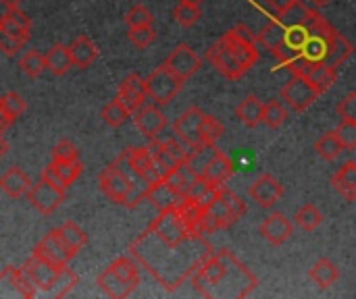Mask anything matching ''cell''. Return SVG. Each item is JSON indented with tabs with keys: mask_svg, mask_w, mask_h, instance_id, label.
<instances>
[{
	"mask_svg": "<svg viewBox=\"0 0 356 299\" xmlns=\"http://www.w3.org/2000/svg\"><path fill=\"white\" fill-rule=\"evenodd\" d=\"M2 298H21L19 283H17V268L6 266L0 273V299Z\"/></svg>",
	"mask_w": 356,
	"mask_h": 299,
	"instance_id": "cell-44",
	"label": "cell"
},
{
	"mask_svg": "<svg viewBox=\"0 0 356 299\" xmlns=\"http://www.w3.org/2000/svg\"><path fill=\"white\" fill-rule=\"evenodd\" d=\"M280 94H282V102H286V106H290V108L296 110V112L307 110V108L313 106L315 100L321 96V94L311 85V81H309L307 77L296 75V73L284 83V87H282Z\"/></svg>",
	"mask_w": 356,
	"mask_h": 299,
	"instance_id": "cell-5",
	"label": "cell"
},
{
	"mask_svg": "<svg viewBox=\"0 0 356 299\" xmlns=\"http://www.w3.org/2000/svg\"><path fill=\"white\" fill-rule=\"evenodd\" d=\"M21 48H23V42H21V40L13 37L10 33H6V31L0 29V52H2V54L15 56Z\"/></svg>",
	"mask_w": 356,
	"mask_h": 299,
	"instance_id": "cell-55",
	"label": "cell"
},
{
	"mask_svg": "<svg viewBox=\"0 0 356 299\" xmlns=\"http://www.w3.org/2000/svg\"><path fill=\"white\" fill-rule=\"evenodd\" d=\"M273 56H275V60H277V67H290V65L300 56V52L294 50V48H290V46L284 42V44H280V46L273 50Z\"/></svg>",
	"mask_w": 356,
	"mask_h": 299,
	"instance_id": "cell-54",
	"label": "cell"
},
{
	"mask_svg": "<svg viewBox=\"0 0 356 299\" xmlns=\"http://www.w3.org/2000/svg\"><path fill=\"white\" fill-rule=\"evenodd\" d=\"M342 150H344V148H342V144L338 142V137H336L334 131L319 135V139L315 142V152H317V156L323 158V160H327V162L336 160V158L342 154Z\"/></svg>",
	"mask_w": 356,
	"mask_h": 299,
	"instance_id": "cell-33",
	"label": "cell"
},
{
	"mask_svg": "<svg viewBox=\"0 0 356 299\" xmlns=\"http://www.w3.org/2000/svg\"><path fill=\"white\" fill-rule=\"evenodd\" d=\"M336 112L342 121H356V92H350L344 100H340Z\"/></svg>",
	"mask_w": 356,
	"mask_h": 299,
	"instance_id": "cell-53",
	"label": "cell"
},
{
	"mask_svg": "<svg viewBox=\"0 0 356 299\" xmlns=\"http://www.w3.org/2000/svg\"><path fill=\"white\" fill-rule=\"evenodd\" d=\"M221 40H223V44L227 46V50L236 56V60H238L244 69L250 71L252 65L259 60L257 35H254V31H252L248 25H244V23L236 25L234 29L225 31V33L221 35Z\"/></svg>",
	"mask_w": 356,
	"mask_h": 299,
	"instance_id": "cell-3",
	"label": "cell"
},
{
	"mask_svg": "<svg viewBox=\"0 0 356 299\" xmlns=\"http://www.w3.org/2000/svg\"><path fill=\"white\" fill-rule=\"evenodd\" d=\"M163 65H165L173 75H177V77L186 83L192 75L198 73V69L202 67V58H200L198 52H196L194 48H190L188 44H177V46L169 52V56L165 58Z\"/></svg>",
	"mask_w": 356,
	"mask_h": 299,
	"instance_id": "cell-6",
	"label": "cell"
},
{
	"mask_svg": "<svg viewBox=\"0 0 356 299\" xmlns=\"http://www.w3.org/2000/svg\"><path fill=\"white\" fill-rule=\"evenodd\" d=\"M77 283H79V277L69 268V264H65V266H60V273H58V277H56V281H54V285L50 289V296L65 298L67 293H71L75 289Z\"/></svg>",
	"mask_w": 356,
	"mask_h": 299,
	"instance_id": "cell-38",
	"label": "cell"
},
{
	"mask_svg": "<svg viewBox=\"0 0 356 299\" xmlns=\"http://www.w3.org/2000/svg\"><path fill=\"white\" fill-rule=\"evenodd\" d=\"M10 125H13V121L6 117V112H4V108H2V104H0V135H2Z\"/></svg>",
	"mask_w": 356,
	"mask_h": 299,
	"instance_id": "cell-57",
	"label": "cell"
},
{
	"mask_svg": "<svg viewBox=\"0 0 356 299\" xmlns=\"http://www.w3.org/2000/svg\"><path fill=\"white\" fill-rule=\"evenodd\" d=\"M29 187H31V181H29V177L19 166H10L6 173L0 175V189L10 200L23 198L29 191Z\"/></svg>",
	"mask_w": 356,
	"mask_h": 299,
	"instance_id": "cell-19",
	"label": "cell"
},
{
	"mask_svg": "<svg viewBox=\"0 0 356 299\" xmlns=\"http://www.w3.org/2000/svg\"><path fill=\"white\" fill-rule=\"evenodd\" d=\"M225 133V127L221 121L213 114H202L200 119V137L202 144H217V139Z\"/></svg>",
	"mask_w": 356,
	"mask_h": 299,
	"instance_id": "cell-40",
	"label": "cell"
},
{
	"mask_svg": "<svg viewBox=\"0 0 356 299\" xmlns=\"http://www.w3.org/2000/svg\"><path fill=\"white\" fill-rule=\"evenodd\" d=\"M48 166L52 169V173L60 179V183L65 187H69L73 181H77L79 175L83 173V164L79 162V158L77 160H52Z\"/></svg>",
	"mask_w": 356,
	"mask_h": 299,
	"instance_id": "cell-30",
	"label": "cell"
},
{
	"mask_svg": "<svg viewBox=\"0 0 356 299\" xmlns=\"http://www.w3.org/2000/svg\"><path fill=\"white\" fill-rule=\"evenodd\" d=\"M44 65H46V69H48L54 77L67 75L69 69L73 67L71 56H69V48H67L65 44L52 46V48L44 54Z\"/></svg>",
	"mask_w": 356,
	"mask_h": 299,
	"instance_id": "cell-28",
	"label": "cell"
},
{
	"mask_svg": "<svg viewBox=\"0 0 356 299\" xmlns=\"http://www.w3.org/2000/svg\"><path fill=\"white\" fill-rule=\"evenodd\" d=\"M134 123H136V129L144 137L154 139L167 127V117L161 110V106H156V104H144L142 108H138L134 112Z\"/></svg>",
	"mask_w": 356,
	"mask_h": 299,
	"instance_id": "cell-14",
	"label": "cell"
},
{
	"mask_svg": "<svg viewBox=\"0 0 356 299\" xmlns=\"http://www.w3.org/2000/svg\"><path fill=\"white\" fill-rule=\"evenodd\" d=\"M259 233L271 244V246H284L292 235H294V225L292 221L282 214V212H273L269 214L261 225H259Z\"/></svg>",
	"mask_w": 356,
	"mask_h": 299,
	"instance_id": "cell-16",
	"label": "cell"
},
{
	"mask_svg": "<svg viewBox=\"0 0 356 299\" xmlns=\"http://www.w3.org/2000/svg\"><path fill=\"white\" fill-rule=\"evenodd\" d=\"M307 37H309V29H307V25H305V23H298V25H290V27H286V37H284V42H286L290 48H294V50H298V52H300V48L305 46Z\"/></svg>",
	"mask_w": 356,
	"mask_h": 299,
	"instance_id": "cell-49",
	"label": "cell"
},
{
	"mask_svg": "<svg viewBox=\"0 0 356 299\" xmlns=\"http://www.w3.org/2000/svg\"><path fill=\"white\" fill-rule=\"evenodd\" d=\"M19 69H21L27 77H31V79L40 77L42 71L46 69V65H44V54H40L38 50H27V52L19 58Z\"/></svg>",
	"mask_w": 356,
	"mask_h": 299,
	"instance_id": "cell-39",
	"label": "cell"
},
{
	"mask_svg": "<svg viewBox=\"0 0 356 299\" xmlns=\"http://www.w3.org/2000/svg\"><path fill=\"white\" fill-rule=\"evenodd\" d=\"M236 221H240L232 208L223 202V198L219 196V189H217V198L209 204V208L202 212L200 221H198V231L202 235H209V233H215V231H221V229H229Z\"/></svg>",
	"mask_w": 356,
	"mask_h": 299,
	"instance_id": "cell-7",
	"label": "cell"
},
{
	"mask_svg": "<svg viewBox=\"0 0 356 299\" xmlns=\"http://www.w3.org/2000/svg\"><path fill=\"white\" fill-rule=\"evenodd\" d=\"M21 2H23V0H0V4H2L4 8H17V6H21Z\"/></svg>",
	"mask_w": 356,
	"mask_h": 299,
	"instance_id": "cell-58",
	"label": "cell"
},
{
	"mask_svg": "<svg viewBox=\"0 0 356 299\" xmlns=\"http://www.w3.org/2000/svg\"><path fill=\"white\" fill-rule=\"evenodd\" d=\"M213 252L207 237L186 227L175 208L159 212L129 246V256L167 291H177Z\"/></svg>",
	"mask_w": 356,
	"mask_h": 299,
	"instance_id": "cell-1",
	"label": "cell"
},
{
	"mask_svg": "<svg viewBox=\"0 0 356 299\" xmlns=\"http://www.w3.org/2000/svg\"><path fill=\"white\" fill-rule=\"evenodd\" d=\"M309 279L321 287V289H330L336 285V281L340 279V271L338 266L330 260V258H321L313 264V268L309 271Z\"/></svg>",
	"mask_w": 356,
	"mask_h": 299,
	"instance_id": "cell-27",
	"label": "cell"
},
{
	"mask_svg": "<svg viewBox=\"0 0 356 299\" xmlns=\"http://www.w3.org/2000/svg\"><path fill=\"white\" fill-rule=\"evenodd\" d=\"M98 183H100V189L102 194L113 202V204H125L129 194H131V183L127 181V177L117 171L113 164L104 166L98 175Z\"/></svg>",
	"mask_w": 356,
	"mask_h": 299,
	"instance_id": "cell-11",
	"label": "cell"
},
{
	"mask_svg": "<svg viewBox=\"0 0 356 299\" xmlns=\"http://www.w3.org/2000/svg\"><path fill=\"white\" fill-rule=\"evenodd\" d=\"M161 146H163L165 154L169 156V160H171L175 166H177V164H184V162L188 160L190 152H192V150H188L175 135H173V137H167L165 142H161Z\"/></svg>",
	"mask_w": 356,
	"mask_h": 299,
	"instance_id": "cell-43",
	"label": "cell"
},
{
	"mask_svg": "<svg viewBox=\"0 0 356 299\" xmlns=\"http://www.w3.org/2000/svg\"><path fill=\"white\" fill-rule=\"evenodd\" d=\"M181 87H184V81L177 75H173L165 65H161L159 69H154L144 79L146 96L156 106H167L169 102H173V98L181 92Z\"/></svg>",
	"mask_w": 356,
	"mask_h": 299,
	"instance_id": "cell-4",
	"label": "cell"
},
{
	"mask_svg": "<svg viewBox=\"0 0 356 299\" xmlns=\"http://www.w3.org/2000/svg\"><path fill=\"white\" fill-rule=\"evenodd\" d=\"M108 268L117 275V277H121L123 281H127V283H131V285H140V264L131 258V256H119L115 262H111L108 264Z\"/></svg>",
	"mask_w": 356,
	"mask_h": 299,
	"instance_id": "cell-31",
	"label": "cell"
},
{
	"mask_svg": "<svg viewBox=\"0 0 356 299\" xmlns=\"http://www.w3.org/2000/svg\"><path fill=\"white\" fill-rule=\"evenodd\" d=\"M353 50H355L353 42H350L346 35H342L340 31H334V33L330 35L327 56H325L323 65H327V67H332V69H336V71H338V67H340V65H344V62L350 58Z\"/></svg>",
	"mask_w": 356,
	"mask_h": 299,
	"instance_id": "cell-20",
	"label": "cell"
},
{
	"mask_svg": "<svg viewBox=\"0 0 356 299\" xmlns=\"http://www.w3.org/2000/svg\"><path fill=\"white\" fill-rule=\"evenodd\" d=\"M52 160H77L79 158V150L69 142V139H60L54 148H52Z\"/></svg>",
	"mask_w": 356,
	"mask_h": 299,
	"instance_id": "cell-52",
	"label": "cell"
},
{
	"mask_svg": "<svg viewBox=\"0 0 356 299\" xmlns=\"http://www.w3.org/2000/svg\"><path fill=\"white\" fill-rule=\"evenodd\" d=\"M248 196L252 202H257L261 208H273L282 196H284V185L269 173H263L250 187H248Z\"/></svg>",
	"mask_w": 356,
	"mask_h": 299,
	"instance_id": "cell-13",
	"label": "cell"
},
{
	"mask_svg": "<svg viewBox=\"0 0 356 299\" xmlns=\"http://www.w3.org/2000/svg\"><path fill=\"white\" fill-rule=\"evenodd\" d=\"M232 175H234V164H232L229 156L217 150V154L209 160V164L204 166L200 177L213 185H223Z\"/></svg>",
	"mask_w": 356,
	"mask_h": 299,
	"instance_id": "cell-21",
	"label": "cell"
},
{
	"mask_svg": "<svg viewBox=\"0 0 356 299\" xmlns=\"http://www.w3.org/2000/svg\"><path fill=\"white\" fill-rule=\"evenodd\" d=\"M6 152H8V142L0 135V158H4V156H6Z\"/></svg>",
	"mask_w": 356,
	"mask_h": 299,
	"instance_id": "cell-59",
	"label": "cell"
},
{
	"mask_svg": "<svg viewBox=\"0 0 356 299\" xmlns=\"http://www.w3.org/2000/svg\"><path fill=\"white\" fill-rule=\"evenodd\" d=\"M96 283H98V287H100V291H102V293H106L108 298H115V299L129 298V296L136 291V285H131V283L123 281V279H121V277H117L111 268L102 271V273L98 275Z\"/></svg>",
	"mask_w": 356,
	"mask_h": 299,
	"instance_id": "cell-24",
	"label": "cell"
},
{
	"mask_svg": "<svg viewBox=\"0 0 356 299\" xmlns=\"http://www.w3.org/2000/svg\"><path fill=\"white\" fill-rule=\"evenodd\" d=\"M100 117H102L104 125H108V127H121V125L131 117V112H129V108H127L119 98H115V100H111V102L100 110Z\"/></svg>",
	"mask_w": 356,
	"mask_h": 299,
	"instance_id": "cell-32",
	"label": "cell"
},
{
	"mask_svg": "<svg viewBox=\"0 0 356 299\" xmlns=\"http://www.w3.org/2000/svg\"><path fill=\"white\" fill-rule=\"evenodd\" d=\"M58 235L63 237V241L77 254L86 244H88V235L81 231V227L79 225H75L73 221H67V223H63L58 229Z\"/></svg>",
	"mask_w": 356,
	"mask_h": 299,
	"instance_id": "cell-36",
	"label": "cell"
},
{
	"mask_svg": "<svg viewBox=\"0 0 356 299\" xmlns=\"http://www.w3.org/2000/svg\"><path fill=\"white\" fill-rule=\"evenodd\" d=\"M207 58H209V62L217 69V73L223 75L225 79H242V77L248 73V69H244V67L236 60V56L227 50V46L223 44L221 37L209 48Z\"/></svg>",
	"mask_w": 356,
	"mask_h": 299,
	"instance_id": "cell-12",
	"label": "cell"
},
{
	"mask_svg": "<svg viewBox=\"0 0 356 299\" xmlns=\"http://www.w3.org/2000/svg\"><path fill=\"white\" fill-rule=\"evenodd\" d=\"M311 2H313V6H315V8H321V6H327L332 0H311Z\"/></svg>",
	"mask_w": 356,
	"mask_h": 299,
	"instance_id": "cell-60",
	"label": "cell"
},
{
	"mask_svg": "<svg viewBox=\"0 0 356 299\" xmlns=\"http://www.w3.org/2000/svg\"><path fill=\"white\" fill-rule=\"evenodd\" d=\"M125 23L127 27H140V25H154V17L152 12L144 6V4H134L127 15H125Z\"/></svg>",
	"mask_w": 356,
	"mask_h": 299,
	"instance_id": "cell-47",
	"label": "cell"
},
{
	"mask_svg": "<svg viewBox=\"0 0 356 299\" xmlns=\"http://www.w3.org/2000/svg\"><path fill=\"white\" fill-rule=\"evenodd\" d=\"M284 37H286V27L277 21H271L267 23L259 33H257V42H261L267 50H275L280 44H284Z\"/></svg>",
	"mask_w": 356,
	"mask_h": 299,
	"instance_id": "cell-34",
	"label": "cell"
},
{
	"mask_svg": "<svg viewBox=\"0 0 356 299\" xmlns=\"http://www.w3.org/2000/svg\"><path fill=\"white\" fill-rule=\"evenodd\" d=\"M294 2H296V0H265L267 8H269L275 17H277L280 12H284L286 8H290Z\"/></svg>",
	"mask_w": 356,
	"mask_h": 299,
	"instance_id": "cell-56",
	"label": "cell"
},
{
	"mask_svg": "<svg viewBox=\"0 0 356 299\" xmlns=\"http://www.w3.org/2000/svg\"><path fill=\"white\" fill-rule=\"evenodd\" d=\"M127 37H129V42H131L136 48L144 50V48H148V46L154 42V37H156V29H154L152 25L129 27V29H127Z\"/></svg>",
	"mask_w": 356,
	"mask_h": 299,
	"instance_id": "cell-42",
	"label": "cell"
},
{
	"mask_svg": "<svg viewBox=\"0 0 356 299\" xmlns=\"http://www.w3.org/2000/svg\"><path fill=\"white\" fill-rule=\"evenodd\" d=\"M309 10H311V8H307V4H305V2L296 0L290 8H286L284 12H280L275 19H277V23H282L284 27H290V25L305 23V19L309 17Z\"/></svg>",
	"mask_w": 356,
	"mask_h": 299,
	"instance_id": "cell-41",
	"label": "cell"
},
{
	"mask_svg": "<svg viewBox=\"0 0 356 299\" xmlns=\"http://www.w3.org/2000/svg\"><path fill=\"white\" fill-rule=\"evenodd\" d=\"M67 48H69L71 62H73V67H77V69H88V67L98 58V48H96V44H94L88 35L75 37L73 44L67 46Z\"/></svg>",
	"mask_w": 356,
	"mask_h": 299,
	"instance_id": "cell-23",
	"label": "cell"
},
{
	"mask_svg": "<svg viewBox=\"0 0 356 299\" xmlns=\"http://www.w3.org/2000/svg\"><path fill=\"white\" fill-rule=\"evenodd\" d=\"M177 2H186V4H194V6H198L200 2H204V0H177Z\"/></svg>",
	"mask_w": 356,
	"mask_h": 299,
	"instance_id": "cell-61",
	"label": "cell"
},
{
	"mask_svg": "<svg viewBox=\"0 0 356 299\" xmlns=\"http://www.w3.org/2000/svg\"><path fill=\"white\" fill-rule=\"evenodd\" d=\"M127 160L131 164V169L150 185L163 179V171L159 169V164L154 162V158L150 156V152L146 150V146L142 148H127Z\"/></svg>",
	"mask_w": 356,
	"mask_h": 299,
	"instance_id": "cell-17",
	"label": "cell"
},
{
	"mask_svg": "<svg viewBox=\"0 0 356 299\" xmlns=\"http://www.w3.org/2000/svg\"><path fill=\"white\" fill-rule=\"evenodd\" d=\"M294 223H296L302 231L313 233V231L323 223V214H321V210H319L315 204H305V206L294 214Z\"/></svg>",
	"mask_w": 356,
	"mask_h": 299,
	"instance_id": "cell-35",
	"label": "cell"
},
{
	"mask_svg": "<svg viewBox=\"0 0 356 299\" xmlns=\"http://www.w3.org/2000/svg\"><path fill=\"white\" fill-rule=\"evenodd\" d=\"M134 114L138 108H142L148 100L146 89H144V79H140V75L131 73L127 75L121 83H119V96H117Z\"/></svg>",
	"mask_w": 356,
	"mask_h": 299,
	"instance_id": "cell-18",
	"label": "cell"
},
{
	"mask_svg": "<svg viewBox=\"0 0 356 299\" xmlns=\"http://www.w3.org/2000/svg\"><path fill=\"white\" fill-rule=\"evenodd\" d=\"M332 33H309L305 46L300 48V58L305 62H323L325 56H327V46H330V35Z\"/></svg>",
	"mask_w": 356,
	"mask_h": 299,
	"instance_id": "cell-26",
	"label": "cell"
},
{
	"mask_svg": "<svg viewBox=\"0 0 356 299\" xmlns=\"http://www.w3.org/2000/svg\"><path fill=\"white\" fill-rule=\"evenodd\" d=\"M336 137L342 144L344 150H355L356 148V121H342L336 127Z\"/></svg>",
	"mask_w": 356,
	"mask_h": 299,
	"instance_id": "cell-48",
	"label": "cell"
},
{
	"mask_svg": "<svg viewBox=\"0 0 356 299\" xmlns=\"http://www.w3.org/2000/svg\"><path fill=\"white\" fill-rule=\"evenodd\" d=\"M332 185L334 189L346 200V202H355L356 200V162L348 160L334 177H332Z\"/></svg>",
	"mask_w": 356,
	"mask_h": 299,
	"instance_id": "cell-25",
	"label": "cell"
},
{
	"mask_svg": "<svg viewBox=\"0 0 356 299\" xmlns=\"http://www.w3.org/2000/svg\"><path fill=\"white\" fill-rule=\"evenodd\" d=\"M223 252L227 260V275L219 285L223 287L219 298H248L259 287V279L232 254V250H223Z\"/></svg>",
	"mask_w": 356,
	"mask_h": 299,
	"instance_id": "cell-2",
	"label": "cell"
},
{
	"mask_svg": "<svg viewBox=\"0 0 356 299\" xmlns=\"http://www.w3.org/2000/svg\"><path fill=\"white\" fill-rule=\"evenodd\" d=\"M0 104H2L6 117H8L13 123H15V121L25 112V108H27L25 100H23L19 94H15V92H8L6 96H0Z\"/></svg>",
	"mask_w": 356,
	"mask_h": 299,
	"instance_id": "cell-45",
	"label": "cell"
},
{
	"mask_svg": "<svg viewBox=\"0 0 356 299\" xmlns=\"http://www.w3.org/2000/svg\"><path fill=\"white\" fill-rule=\"evenodd\" d=\"M288 119V108L280 100L263 102V123L269 129H280Z\"/></svg>",
	"mask_w": 356,
	"mask_h": 299,
	"instance_id": "cell-37",
	"label": "cell"
},
{
	"mask_svg": "<svg viewBox=\"0 0 356 299\" xmlns=\"http://www.w3.org/2000/svg\"><path fill=\"white\" fill-rule=\"evenodd\" d=\"M0 29H2V31H6V33H10L13 37L21 40L23 44L31 40V29H27V27L19 25V23H17L15 19H10L6 12L0 17Z\"/></svg>",
	"mask_w": 356,
	"mask_h": 299,
	"instance_id": "cell-50",
	"label": "cell"
},
{
	"mask_svg": "<svg viewBox=\"0 0 356 299\" xmlns=\"http://www.w3.org/2000/svg\"><path fill=\"white\" fill-rule=\"evenodd\" d=\"M202 110L198 106H190L186 112L179 114V119L173 123V133L175 137L188 148L194 150L198 146H202V137H200V119H202Z\"/></svg>",
	"mask_w": 356,
	"mask_h": 299,
	"instance_id": "cell-9",
	"label": "cell"
},
{
	"mask_svg": "<svg viewBox=\"0 0 356 299\" xmlns=\"http://www.w3.org/2000/svg\"><path fill=\"white\" fill-rule=\"evenodd\" d=\"M146 200L159 210V212H165V210H171V208H175L184 198L179 196V194H175L163 179L161 181H156V183H152L150 187H148V191H146Z\"/></svg>",
	"mask_w": 356,
	"mask_h": 299,
	"instance_id": "cell-22",
	"label": "cell"
},
{
	"mask_svg": "<svg viewBox=\"0 0 356 299\" xmlns=\"http://www.w3.org/2000/svg\"><path fill=\"white\" fill-rule=\"evenodd\" d=\"M236 117L250 129L261 125L263 123V100H259L257 96H246L236 106Z\"/></svg>",
	"mask_w": 356,
	"mask_h": 299,
	"instance_id": "cell-29",
	"label": "cell"
},
{
	"mask_svg": "<svg viewBox=\"0 0 356 299\" xmlns=\"http://www.w3.org/2000/svg\"><path fill=\"white\" fill-rule=\"evenodd\" d=\"M219 196L223 198V202L232 208V212H234L238 219H242V216L246 214V202H242L232 189H227L225 185H219Z\"/></svg>",
	"mask_w": 356,
	"mask_h": 299,
	"instance_id": "cell-51",
	"label": "cell"
},
{
	"mask_svg": "<svg viewBox=\"0 0 356 299\" xmlns=\"http://www.w3.org/2000/svg\"><path fill=\"white\" fill-rule=\"evenodd\" d=\"M23 268L29 275V279L33 281L35 289L38 291H46V293H50V289H52V285H54V281H56V277L60 273V266L58 264L50 262L48 258H44V256H40L35 252L23 264Z\"/></svg>",
	"mask_w": 356,
	"mask_h": 299,
	"instance_id": "cell-10",
	"label": "cell"
},
{
	"mask_svg": "<svg viewBox=\"0 0 356 299\" xmlns=\"http://www.w3.org/2000/svg\"><path fill=\"white\" fill-rule=\"evenodd\" d=\"M25 196H27L29 204L44 216H50L65 202V191L54 187L46 179H40L35 185H31Z\"/></svg>",
	"mask_w": 356,
	"mask_h": 299,
	"instance_id": "cell-8",
	"label": "cell"
},
{
	"mask_svg": "<svg viewBox=\"0 0 356 299\" xmlns=\"http://www.w3.org/2000/svg\"><path fill=\"white\" fill-rule=\"evenodd\" d=\"M173 17L179 25L184 27H192L198 23L200 19V8L194 4H186V2H177V6L173 8Z\"/></svg>",
	"mask_w": 356,
	"mask_h": 299,
	"instance_id": "cell-46",
	"label": "cell"
},
{
	"mask_svg": "<svg viewBox=\"0 0 356 299\" xmlns=\"http://www.w3.org/2000/svg\"><path fill=\"white\" fill-rule=\"evenodd\" d=\"M33 252L40 254V256H44V258H48L50 262H54V264H58V266L69 264V262L77 256V254L63 241V237L58 235L56 229H52L48 235H44L42 241L35 246Z\"/></svg>",
	"mask_w": 356,
	"mask_h": 299,
	"instance_id": "cell-15",
	"label": "cell"
}]
</instances>
